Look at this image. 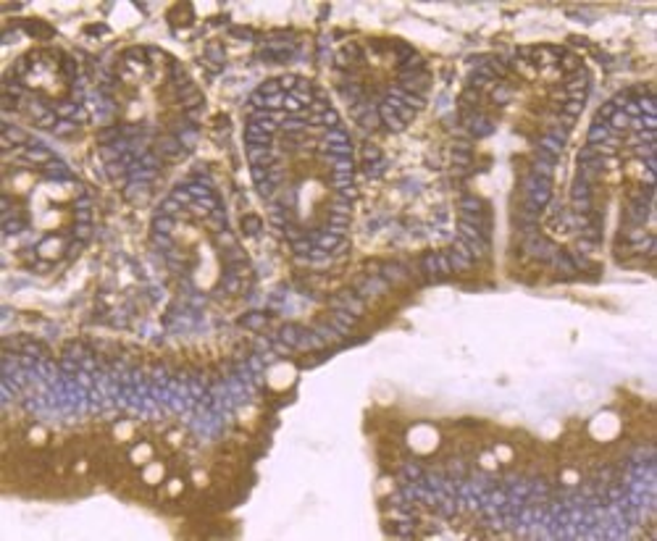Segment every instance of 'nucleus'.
<instances>
[{"label": "nucleus", "mask_w": 657, "mask_h": 541, "mask_svg": "<svg viewBox=\"0 0 657 541\" xmlns=\"http://www.w3.org/2000/svg\"><path fill=\"white\" fill-rule=\"evenodd\" d=\"M0 129H3V142H11V145H21V142H27V145H29L27 132H24V129H19V126H13V124H3Z\"/></svg>", "instance_id": "423d86ee"}, {"label": "nucleus", "mask_w": 657, "mask_h": 541, "mask_svg": "<svg viewBox=\"0 0 657 541\" xmlns=\"http://www.w3.org/2000/svg\"><path fill=\"white\" fill-rule=\"evenodd\" d=\"M318 121L326 126V129H334V126H342V124H339V113L334 111V108H326V111L318 116Z\"/></svg>", "instance_id": "4be33fe9"}, {"label": "nucleus", "mask_w": 657, "mask_h": 541, "mask_svg": "<svg viewBox=\"0 0 657 541\" xmlns=\"http://www.w3.org/2000/svg\"><path fill=\"white\" fill-rule=\"evenodd\" d=\"M179 213H181V205L174 200V197L163 200V203H160V210H158V215H171V218H174V215H179Z\"/></svg>", "instance_id": "393cba45"}, {"label": "nucleus", "mask_w": 657, "mask_h": 541, "mask_svg": "<svg viewBox=\"0 0 657 541\" xmlns=\"http://www.w3.org/2000/svg\"><path fill=\"white\" fill-rule=\"evenodd\" d=\"M421 268H424V274H426L429 279H436V276H439V268H436V252H429V255L421 258Z\"/></svg>", "instance_id": "a211bd4d"}, {"label": "nucleus", "mask_w": 657, "mask_h": 541, "mask_svg": "<svg viewBox=\"0 0 657 541\" xmlns=\"http://www.w3.org/2000/svg\"><path fill=\"white\" fill-rule=\"evenodd\" d=\"M240 226H242V234H247V237H258V234L263 231V221H261V218H258V215H255V213H247V215H242Z\"/></svg>", "instance_id": "6e6552de"}, {"label": "nucleus", "mask_w": 657, "mask_h": 541, "mask_svg": "<svg viewBox=\"0 0 657 541\" xmlns=\"http://www.w3.org/2000/svg\"><path fill=\"white\" fill-rule=\"evenodd\" d=\"M536 160H539V163H547V166H555V163H557V158L550 155L547 150H542V147H536Z\"/></svg>", "instance_id": "37998d69"}, {"label": "nucleus", "mask_w": 657, "mask_h": 541, "mask_svg": "<svg viewBox=\"0 0 657 541\" xmlns=\"http://www.w3.org/2000/svg\"><path fill=\"white\" fill-rule=\"evenodd\" d=\"M21 29H24V32H29V34H53V29H50V27H45V24H40V21H27Z\"/></svg>", "instance_id": "f704fd0d"}, {"label": "nucleus", "mask_w": 657, "mask_h": 541, "mask_svg": "<svg viewBox=\"0 0 657 541\" xmlns=\"http://www.w3.org/2000/svg\"><path fill=\"white\" fill-rule=\"evenodd\" d=\"M337 197H339V200H344V203H353L355 197H358V189H355V184L339 187V189H337Z\"/></svg>", "instance_id": "e433bc0d"}, {"label": "nucleus", "mask_w": 657, "mask_h": 541, "mask_svg": "<svg viewBox=\"0 0 657 541\" xmlns=\"http://www.w3.org/2000/svg\"><path fill=\"white\" fill-rule=\"evenodd\" d=\"M557 66H560L562 74H576V71L581 68V58L573 56V53H565V56L557 61Z\"/></svg>", "instance_id": "4468645a"}, {"label": "nucleus", "mask_w": 657, "mask_h": 541, "mask_svg": "<svg viewBox=\"0 0 657 541\" xmlns=\"http://www.w3.org/2000/svg\"><path fill=\"white\" fill-rule=\"evenodd\" d=\"M300 336H302V329H300V326H292V323H287V326L279 329V339L284 341L287 347H297V345H300Z\"/></svg>", "instance_id": "9d476101"}, {"label": "nucleus", "mask_w": 657, "mask_h": 541, "mask_svg": "<svg viewBox=\"0 0 657 541\" xmlns=\"http://www.w3.org/2000/svg\"><path fill=\"white\" fill-rule=\"evenodd\" d=\"M363 171H366V176L376 179V176H381L387 171V160L381 158V160H373V163H363Z\"/></svg>", "instance_id": "5701e85b"}, {"label": "nucleus", "mask_w": 657, "mask_h": 541, "mask_svg": "<svg viewBox=\"0 0 657 541\" xmlns=\"http://www.w3.org/2000/svg\"><path fill=\"white\" fill-rule=\"evenodd\" d=\"M471 150L473 147L468 145V142H455V145H452V153H471Z\"/></svg>", "instance_id": "8fccbe9b"}, {"label": "nucleus", "mask_w": 657, "mask_h": 541, "mask_svg": "<svg viewBox=\"0 0 657 541\" xmlns=\"http://www.w3.org/2000/svg\"><path fill=\"white\" fill-rule=\"evenodd\" d=\"M77 126H79L77 121L61 118V121H58V126H56V129H53V134H58V137H63V134H74V132H77Z\"/></svg>", "instance_id": "c85d7f7f"}, {"label": "nucleus", "mask_w": 657, "mask_h": 541, "mask_svg": "<svg viewBox=\"0 0 657 541\" xmlns=\"http://www.w3.org/2000/svg\"><path fill=\"white\" fill-rule=\"evenodd\" d=\"M50 265H53V263H50V260H37V263H34V265H32V268H34V270H37V274H45V270H50Z\"/></svg>", "instance_id": "09e8293b"}, {"label": "nucleus", "mask_w": 657, "mask_h": 541, "mask_svg": "<svg viewBox=\"0 0 657 541\" xmlns=\"http://www.w3.org/2000/svg\"><path fill=\"white\" fill-rule=\"evenodd\" d=\"M119 139H124V134H121V126H105V129H100L98 132V142L105 147V145H116Z\"/></svg>", "instance_id": "9b49d317"}, {"label": "nucleus", "mask_w": 657, "mask_h": 541, "mask_svg": "<svg viewBox=\"0 0 657 541\" xmlns=\"http://www.w3.org/2000/svg\"><path fill=\"white\" fill-rule=\"evenodd\" d=\"M644 182H647L649 187L654 184V171H644Z\"/></svg>", "instance_id": "3c124183"}, {"label": "nucleus", "mask_w": 657, "mask_h": 541, "mask_svg": "<svg viewBox=\"0 0 657 541\" xmlns=\"http://www.w3.org/2000/svg\"><path fill=\"white\" fill-rule=\"evenodd\" d=\"M447 258H450L452 270H463V268H471V265H473V258H465V255H460V252H455V250L447 252Z\"/></svg>", "instance_id": "f3484780"}, {"label": "nucleus", "mask_w": 657, "mask_h": 541, "mask_svg": "<svg viewBox=\"0 0 657 541\" xmlns=\"http://www.w3.org/2000/svg\"><path fill=\"white\" fill-rule=\"evenodd\" d=\"M463 129H465L468 137L481 139V137H489L491 132H495V124H491L489 118H484V116H479V113H468L463 118Z\"/></svg>", "instance_id": "f257e3e1"}, {"label": "nucleus", "mask_w": 657, "mask_h": 541, "mask_svg": "<svg viewBox=\"0 0 657 541\" xmlns=\"http://www.w3.org/2000/svg\"><path fill=\"white\" fill-rule=\"evenodd\" d=\"M491 100H495L497 105H502L505 100H510V87H505V84H495V87H491Z\"/></svg>", "instance_id": "7c9ffc66"}, {"label": "nucleus", "mask_w": 657, "mask_h": 541, "mask_svg": "<svg viewBox=\"0 0 657 541\" xmlns=\"http://www.w3.org/2000/svg\"><path fill=\"white\" fill-rule=\"evenodd\" d=\"M636 155L639 158H654V145H644V147H636Z\"/></svg>", "instance_id": "de8ad7c7"}, {"label": "nucleus", "mask_w": 657, "mask_h": 541, "mask_svg": "<svg viewBox=\"0 0 657 541\" xmlns=\"http://www.w3.org/2000/svg\"><path fill=\"white\" fill-rule=\"evenodd\" d=\"M216 244H221L224 250L234 247V244H237V242H234V234H231L229 229H224V231H216Z\"/></svg>", "instance_id": "2f4dec72"}, {"label": "nucleus", "mask_w": 657, "mask_h": 541, "mask_svg": "<svg viewBox=\"0 0 657 541\" xmlns=\"http://www.w3.org/2000/svg\"><path fill=\"white\" fill-rule=\"evenodd\" d=\"M231 34L234 37H242V40H255V32L245 29V27H231Z\"/></svg>", "instance_id": "c03bdc74"}, {"label": "nucleus", "mask_w": 657, "mask_h": 541, "mask_svg": "<svg viewBox=\"0 0 657 541\" xmlns=\"http://www.w3.org/2000/svg\"><path fill=\"white\" fill-rule=\"evenodd\" d=\"M536 147H542V150H547L550 155H555V158H560V153H562V142H557L555 137H550V134H544L542 139H539V145Z\"/></svg>", "instance_id": "dca6fc26"}, {"label": "nucleus", "mask_w": 657, "mask_h": 541, "mask_svg": "<svg viewBox=\"0 0 657 541\" xmlns=\"http://www.w3.org/2000/svg\"><path fill=\"white\" fill-rule=\"evenodd\" d=\"M150 239H153L160 250H171V244H174V242H171V234H158V231H153Z\"/></svg>", "instance_id": "ea45409f"}, {"label": "nucleus", "mask_w": 657, "mask_h": 541, "mask_svg": "<svg viewBox=\"0 0 657 541\" xmlns=\"http://www.w3.org/2000/svg\"><path fill=\"white\" fill-rule=\"evenodd\" d=\"M273 192H276V187H273L271 182H261L258 184V194L263 197V200H273Z\"/></svg>", "instance_id": "79ce46f5"}, {"label": "nucleus", "mask_w": 657, "mask_h": 541, "mask_svg": "<svg viewBox=\"0 0 657 541\" xmlns=\"http://www.w3.org/2000/svg\"><path fill=\"white\" fill-rule=\"evenodd\" d=\"M610 137H613V132H610V126H607L605 121L592 124V129H589V134H586L589 145H602V142H607Z\"/></svg>", "instance_id": "20e7f679"}, {"label": "nucleus", "mask_w": 657, "mask_h": 541, "mask_svg": "<svg viewBox=\"0 0 657 541\" xmlns=\"http://www.w3.org/2000/svg\"><path fill=\"white\" fill-rule=\"evenodd\" d=\"M258 92H261V95H266V97H268V95H279V92H281V87H279V79H268V82H266L261 89H258Z\"/></svg>", "instance_id": "58836bf2"}, {"label": "nucleus", "mask_w": 657, "mask_h": 541, "mask_svg": "<svg viewBox=\"0 0 657 541\" xmlns=\"http://www.w3.org/2000/svg\"><path fill=\"white\" fill-rule=\"evenodd\" d=\"M615 113H618V108L613 105V100H607V103H602V108H599V118H597V121H605V124H607Z\"/></svg>", "instance_id": "c9c22d12"}, {"label": "nucleus", "mask_w": 657, "mask_h": 541, "mask_svg": "<svg viewBox=\"0 0 657 541\" xmlns=\"http://www.w3.org/2000/svg\"><path fill=\"white\" fill-rule=\"evenodd\" d=\"M240 323H242L245 329H263L266 323H268V315H266V313H258V310H255V313H247V315H242V318H240Z\"/></svg>", "instance_id": "ddd939ff"}, {"label": "nucleus", "mask_w": 657, "mask_h": 541, "mask_svg": "<svg viewBox=\"0 0 657 541\" xmlns=\"http://www.w3.org/2000/svg\"><path fill=\"white\" fill-rule=\"evenodd\" d=\"M400 87H403L408 95H418V97H424V95L429 92V87H431V77L426 74V71H421V74H413V77L403 79V82H400Z\"/></svg>", "instance_id": "f03ea898"}, {"label": "nucleus", "mask_w": 657, "mask_h": 541, "mask_svg": "<svg viewBox=\"0 0 657 541\" xmlns=\"http://www.w3.org/2000/svg\"><path fill=\"white\" fill-rule=\"evenodd\" d=\"M153 231L171 234L174 231V218H171V215H155V218H153Z\"/></svg>", "instance_id": "6ab92c4d"}, {"label": "nucleus", "mask_w": 657, "mask_h": 541, "mask_svg": "<svg viewBox=\"0 0 657 541\" xmlns=\"http://www.w3.org/2000/svg\"><path fill=\"white\" fill-rule=\"evenodd\" d=\"M74 221L77 224H92V205H89L87 197L74 203Z\"/></svg>", "instance_id": "1a4fd4ad"}, {"label": "nucleus", "mask_w": 657, "mask_h": 541, "mask_svg": "<svg viewBox=\"0 0 657 541\" xmlns=\"http://www.w3.org/2000/svg\"><path fill=\"white\" fill-rule=\"evenodd\" d=\"M334 321H339L342 326H347V329H350V326H355L358 315H355V313H350L347 308H337V310H334Z\"/></svg>", "instance_id": "b1692460"}, {"label": "nucleus", "mask_w": 657, "mask_h": 541, "mask_svg": "<svg viewBox=\"0 0 657 541\" xmlns=\"http://www.w3.org/2000/svg\"><path fill=\"white\" fill-rule=\"evenodd\" d=\"M452 163L455 166H471V153H452Z\"/></svg>", "instance_id": "a18cd8bd"}, {"label": "nucleus", "mask_w": 657, "mask_h": 541, "mask_svg": "<svg viewBox=\"0 0 657 541\" xmlns=\"http://www.w3.org/2000/svg\"><path fill=\"white\" fill-rule=\"evenodd\" d=\"M221 260H224V265L226 268H231V265H245L247 263V252L242 250V247H229V250H224L221 252Z\"/></svg>", "instance_id": "39448f33"}, {"label": "nucleus", "mask_w": 657, "mask_h": 541, "mask_svg": "<svg viewBox=\"0 0 657 541\" xmlns=\"http://www.w3.org/2000/svg\"><path fill=\"white\" fill-rule=\"evenodd\" d=\"M19 155H24L29 163H50V160H56L45 145H40V147H21Z\"/></svg>", "instance_id": "7ed1b4c3"}, {"label": "nucleus", "mask_w": 657, "mask_h": 541, "mask_svg": "<svg viewBox=\"0 0 657 541\" xmlns=\"http://www.w3.org/2000/svg\"><path fill=\"white\" fill-rule=\"evenodd\" d=\"M71 237H74L77 242H87L89 237H92V224H74Z\"/></svg>", "instance_id": "412c9836"}, {"label": "nucleus", "mask_w": 657, "mask_h": 541, "mask_svg": "<svg viewBox=\"0 0 657 541\" xmlns=\"http://www.w3.org/2000/svg\"><path fill=\"white\" fill-rule=\"evenodd\" d=\"M436 268H439V276H450V274H452V265H450L447 252H436Z\"/></svg>", "instance_id": "72a5a7b5"}, {"label": "nucleus", "mask_w": 657, "mask_h": 541, "mask_svg": "<svg viewBox=\"0 0 657 541\" xmlns=\"http://www.w3.org/2000/svg\"><path fill=\"white\" fill-rule=\"evenodd\" d=\"M21 229H24V221H21V218H13V215H11V218H3V234H6V237H11V234H19Z\"/></svg>", "instance_id": "bb28decb"}, {"label": "nucleus", "mask_w": 657, "mask_h": 541, "mask_svg": "<svg viewBox=\"0 0 657 541\" xmlns=\"http://www.w3.org/2000/svg\"><path fill=\"white\" fill-rule=\"evenodd\" d=\"M61 71L71 79V82H77V61L74 58H68V56H61Z\"/></svg>", "instance_id": "a878e982"}, {"label": "nucleus", "mask_w": 657, "mask_h": 541, "mask_svg": "<svg viewBox=\"0 0 657 541\" xmlns=\"http://www.w3.org/2000/svg\"><path fill=\"white\" fill-rule=\"evenodd\" d=\"M594 250H597V244H594L592 239H583V237H581V239L576 242V252H581V255H592Z\"/></svg>", "instance_id": "a19ab883"}, {"label": "nucleus", "mask_w": 657, "mask_h": 541, "mask_svg": "<svg viewBox=\"0 0 657 541\" xmlns=\"http://www.w3.org/2000/svg\"><path fill=\"white\" fill-rule=\"evenodd\" d=\"M381 276H387L389 281H397V279H405V270H403V265L387 263V265H384V270H381Z\"/></svg>", "instance_id": "cd10ccee"}, {"label": "nucleus", "mask_w": 657, "mask_h": 541, "mask_svg": "<svg viewBox=\"0 0 657 541\" xmlns=\"http://www.w3.org/2000/svg\"><path fill=\"white\" fill-rule=\"evenodd\" d=\"M552 168H555V166H547V163H539V160H536V163L531 166V176H539V179H550V176H552Z\"/></svg>", "instance_id": "4c0bfd02"}, {"label": "nucleus", "mask_w": 657, "mask_h": 541, "mask_svg": "<svg viewBox=\"0 0 657 541\" xmlns=\"http://www.w3.org/2000/svg\"><path fill=\"white\" fill-rule=\"evenodd\" d=\"M205 58H210L213 61V68H216V74L224 68V61H226V53H224V45L221 42H208V47H205Z\"/></svg>", "instance_id": "0eeeda50"}, {"label": "nucleus", "mask_w": 657, "mask_h": 541, "mask_svg": "<svg viewBox=\"0 0 657 541\" xmlns=\"http://www.w3.org/2000/svg\"><path fill=\"white\" fill-rule=\"evenodd\" d=\"M373 160H381L379 145H363V163H373Z\"/></svg>", "instance_id": "473e14b6"}, {"label": "nucleus", "mask_w": 657, "mask_h": 541, "mask_svg": "<svg viewBox=\"0 0 657 541\" xmlns=\"http://www.w3.org/2000/svg\"><path fill=\"white\" fill-rule=\"evenodd\" d=\"M208 221H210L213 231H224V229H226V210H224L221 205L213 208V210L208 213Z\"/></svg>", "instance_id": "2eb2a0df"}, {"label": "nucleus", "mask_w": 657, "mask_h": 541, "mask_svg": "<svg viewBox=\"0 0 657 541\" xmlns=\"http://www.w3.org/2000/svg\"><path fill=\"white\" fill-rule=\"evenodd\" d=\"M171 197L179 203V205H190V203H195V197H192V192L187 189V187H176L174 192H171Z\"/></svg>", "instance_id": "c756f323"}, {"label": "nucleus", "mask_w": 657, "mask_h": 541, "mask_svg": "<svg viewBox=\"0 0 657 541\" xmlns=\"http://www.w3.org/2000/svg\"><path fill=\"white\" fill-rule=\"evenodd\" d=\"M571 197H573V200H589V197H592V184L576 176L573 187H571Z\"/></svg>", "instance_id": "f8f14e48"}, {"label": "nucleus", "mask_w": 657, "mask_h": 541, "mask_svg": "<svg viewBox=\"0 0 657 541\" xmlns=\"http://www.w3.org/2000/svg\"><path fill=\"white\" fill-rule=\"evenodd\" d=\"M550 137H555L557 142H562V145H565V139H568V129H565V126H552V129H550Z\"/></svg>", "instance_id": "49530a36"}, {"label": "nucleus", "mask_w": 657, "mask_h": 541, "mask_svg": "<svg viewBox=\"0 0 657 541\" xmlns=\"http://www.w3.org/2000/svg\"><path fill=\"white\" fill-rule=\"evenodd\" d=\"M460 210L463 213H484L486 205L479 200V197H463V200H460Z\"/></svg>", "instance_id": "aec40b11"}]
</instances>
